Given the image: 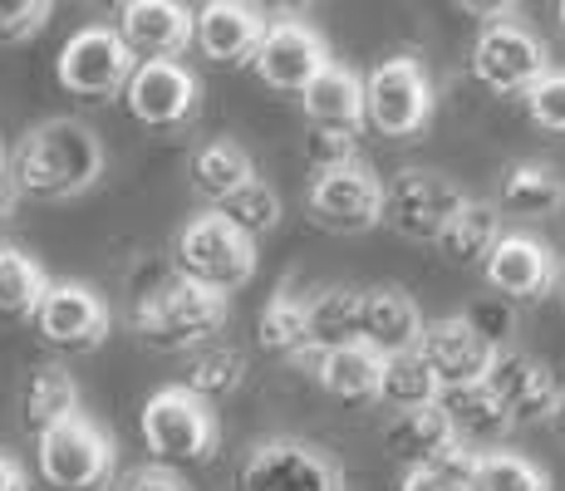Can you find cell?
Wrapping results in <instances>:
<instances>
[{
    "label": "cell",
    "instance_id": "obj_8",
    "mask_svg": "<svg viewBox=\"0 0 565 491\" xmlns=\"http://www.w3.org/2000/svg\"><path fill=\"white\" fill-rule=\"evenodd\" d=\"M134 70H138V54L108 25H89V30H79V35H70L60 50V64H54L60 84L79 98L124 94L128 79H134Z\"/></svg>",
    "mask_w": 565,
    "mask_h": 491
},
{
    "label": "cell",
    "instance_id": "obj_30",
    "mask_svg": "<svg viewBox=\"0 0 565 491\" xmlns=\"http://www.w3.org/2000/svg\"><path fill=\"white\" fill-rule=\"evenodd\" d=\"M54 280L45 276L30 250L20 246H0V314H20V320H35V310L45 305Z\"/></svg>",
    "mask_w": 565,
    "mask_h": 491
},
{
    "label": "cell",
    "instance_id": "obj_2",
    "mask_svg": "<svg viewBox=\"0 0 565 491\" xmlns=\"http://www.w3.org/2000/svg\"><path fill=\"white\" fill-rule=\"evenodd\" d=\"M226 324V295L192 286V280L172 276L168 286L148 290V300H138L134 330L143 334L153 349H202L222 334Z\"/></svg>",
    "mask_w": 565,
    "mask_h": 491
},
{
    "label": "cell",
    "instance_id": "obj_19",
    "mask_svg": "<svg viewBox=\"0 0 565 491\" xmlns=\"http://www.w3.org/2000/svg\"><path fill=\"white\" fill-rule=\"evenodd\" d=\"M266 30V20L252 6H236V0H212L198 10V50L216 64H256Z\"/></svg>",
    "mask_w": 565,
    "mask_h": 491
},
{
    "label": "cell",
    "instance_id": "obj_40",
    "mask_svg": "<svg viewBox=\"0 0 565 491\" xmlns=\"http://www.w3.org/2000/svg\"><path fill=\"white\" fill-rule=\"evenodd\" d=\"M467 320H472V330L482 334V340L492 344V349H502L507 330H512V310H507L502 295H492V300H477L472 310H467Z\"/></svg>",
    "mask_w": 565,
    "mask_h": 491
},
{
    "label": "cell",
    "instance_id": "obj_23",
    "mask_svg": "<svg viewBox=\"0 0 565 491\" xmlns=\"http://www.w3.org/2000/svg\"><path fill=\"white\" fill-rule=\"evenodd\" d=\"M443 408H448L458 442H462V447H472V452H502V438L516 428L512 413H507L502 403H497L492 393H487V384L443 393Z\"/></svg>",
    "mask_w": 565,
    "mask_h": 491
},
{
    "label": "cell",
    "instance_id": "obj_22",
    "mask_svg": "<svg viewBox=\"0 0 565 491\" xmlns=\"http://www.w3.org/2000/svg\"><path fill=\"white\" fill-rule=\"evenodd\" d=\"M384 442H388V452L413 472V467H433L443 452H452V447H458V433H452L448 408L433 403V408L394 413L388 428H384Z\"/></svg>",
    "mask_w": 565,
    "mask_h": 491
},
{
    "label": "cell",
    "instance_id": "obj_39",
    "mask_svg": "<svg viewBox=\"0 0 565 491\" xmlns=\"http://www.w3.org/2000/svg\"><path fill=\"white\" fill-rule=\"evenodd\" d=\"M428 472L438 477L448 491H477V477H482V452H472V447L458 442L452 452H443Z\"/></svg>",
    "mask_w": 565,
    "mask_h": 491
},
{
    "label": "cell",
    "instance_id": "obj_36",
    "mask_svg": "<svg viewBox=\"0 0 565 491\" xmlns=\"http://www.w3.org/2000/svg\"><path fill=\"white\" fill-rule=\"evenodd\" d=\"M54 6L45 0H0V45H30L50 25Z\"/></svg>",
    "mask_w": 565,
    "mask_h": 491
},
{
    "label": "cell",
    "instance_id": "obj_9",
    "mask_svg": "<svg viewBox=\"0 0 565 491\" xmlns=\"http://www.w3.org/2000/svg\"><path fill=\"white\" fill-rule=\"evenodd\" d=\"M472 74L492 94H531L551 74V54L516 20H492L472 45Z\"/></svg>",
    "mask_w": 565,
    "mask_h": 491
},
{
    "label": "cell",
    "instance_id": "obj_32",
    "mask_svg": "<svg viewBox=\"0 0 565 491\" xmlns=\"http://www.w3.org/2000/svg\"><path fill=\"white\" fill-rule=\"evenodd\" d=\"M256 340H260V349H270V354H280V359H306V354H315V340H310V300L276 295V300L260 310Z\"/></svg>",
    "mask_w": 565,
    "mask_h": 491
},
{
    "label": "cell",
    "instance_id": "obj_12",
    "mask_svg": "<svg viewBox=\"0 0 565 491\" xmlns=\"http://www.w3.org/2000/svg\"><path fill=\"white\" fill-rule=\"evenodd\" d=\"M330 64L334 60H330V50H324L320 30L286 15L266 30V45H260L252 70L260 74V84H270L276 94H306Z\"/></svg>",
    "mask_w": 565,
    "mask_h": 491
},
{
    "label": "cell",
    "instance_id": "obj_25",
    "mask_svg": "<svg viewBox=\"0 0 565 491\" xmlns=\"http://www.w3.org/2000/svg\"><path fill=\"white\" fill-rule=\"evenodd\" d=\"M315 378L324 384V393L344 403H369L379 398V384H384V354H374L364 340L330 349V354L315 359Z\"/></svg>",
    "mask_w": 565,
    "mask_h": 491
},
{
    "label": "cell",
    "instance_id": "obj_3",
    "mask_svg": "<svg viewBox=\"0 0 565 491\" xmlns=\"http://www.w3.org/2000/svg\"><path fill=\"white\" fill-rule=\"evenodd\" d=\"M172 266H178L182 280L192 286H206L216 295L242 290L246 280L256 276V242H246L236 226H226L216 212L192 216L188 226L172 242Z\"/></svg>",
    "mask_w": 565,
    "mask_h": 491
},
{
    "label": "cell",
    "instance_id": "obj_28",
    "mask_svg": "<svg viewBox=\"0 0 565 491\" xmlns=\"http://www.w3.org/2000/svg\"><path fill=\"white\" fill-rule=\"evenodd\" d=\"M360 314H364V290L350 286H330L310 300V340L315 359L330 354V349L360 344Z\"/></svg>",
    "mask_w": 565,
    "mask_h": 491
},
{
    "label": "cell",
    "instance_id": "obj_43",
    "mask_svg": "<svg viewBox=\"0 0 565 491\" xmlns=\"http://www.w3.org/2000/svg\"><path fill=\"white\" fill-rule=\"evenodd\" d=\"M398 491H448V487H443L428 467H413V472H404V487H398Z\"/></svg>",
    "mask_w": 565,
    "mask_h": 491
},
{
    "label": "cell",
    "instance_id": "obj_35",
    "mask_svg": "<svg viewBox=\"0 0 565 491\" xmlns=\"http://www.w3.org/2000/svg\"><path fill=\"white\" fill-rule=\"evenodd\" d=\"M477 491H551V477L521 452H482V477Z\"/></svg>",
    "mask_w": 565,
    "mask_h": 491
},
{
    "label": "cell",
    "instance_id": "obj_20",
    "mask_svg": "<svg viewBox=\"0 0 565 491\" xmlns=\"http://www.w3.org/2000/svg\"><path fill=\"white\" fill-rule=\"evenodd\" d=\"M423 314L418 305L408 300L398 286H379L364 290V314H360V340L374 349V354H408V349L423 344Z\"/></svg>",
    "mask_w": 565,
    "mask_h": 491
},
{
    "label": "cell",
    "instance_id": "obj_10",
    "mask_svg": "<svg viewBox=\"0 0 565 491\" xmlns=\"http://www.w3.org/2000/svg\"><path fill=\"white\" fill-rule=\"evenodd\" d=\"M236 487L242 491H344V477H340V467L324 452H315L310 442L266 438L246 452Z\"/></svg>",
    "mask_w": 565,
    "mask_h": 491
},
{
    "label": "cell",
    "instance_id": "obj_15",
    "mask_svg": "<svg viewBox=\"0 0 565 491\" xmlns=\"http://www.w3.org/2000/svg\"><path fill=\"white\" fill-rule=\"evenodd\" d=\"M418 354L433 364L443 393H452V388L487 384V369H492L497 349L472 330V320H467V314H448V320H433L428 330H423Z\"/></svg>",
    "mask_w": 565,
    "mask_h": 491
},
{
    "label": "cell",
    "instance_id": "obj_29",
    "mask_svg": "<svg viewBox=\"0 0 565 491\" xmlns=\"http://www.w3.org/2000/svg\"><path fill=\"white\" fill-rule=\"evenodd\" d=\"M379 398H384L388 408H398V413L433 408V403H443V384H438V374H433L428 359H423L418 349H408V354H388L384 359V384H379Z\"/></svg>",
    "mask_w": 565,
    "mask_h": 491
},
{
    "label": "cell",
    "instance_id": "obj_24",
    "mask_svg": "<svg viewBox=\"0 0 565 491\" xmlns=\"http://www.w3.org/2000/svg\"><path fill=\"white\" fill-rule=\"evenodd\" d=\"M497 242H502V212H497L492 202H472V196H467V206L448 222V232L438 236V256L462 270L487 266Z\"/></svg>",
    "mask_w": 565,
    "mask_h": 491
},
{
    "label": "cell",
    "instance_id": "obj_41",
    "mask_svg": "<svg viewBox=\"0 0 565 491\" xmlns=\"http://www.w3.org/2000/svg\"><path fill=\"white\" fill-rule=\"evenodd\" d=\"M128 491H192V487L168 467H143V472L128 477Z\"/></svg>",
    "mask_w": 565,
    "mask_h": 491
},
{
    "label": "cell",
    "instance_id": "obj_4",
    "mask_svg": "<svg viewBox=\"0 0 565 491\" xmlns=\"http://www.w3.org/2000/svg\"><path fill=\"white\" fill-rule=\"evenodd\" d=\"M143 438L162 462H206L222 428H216L212 403L198 398L188 384H172L143 403Z\"/></svg>",
    "mask_w": 565,
    "mask_h": 491
},
{
    "label": "cell",
    "instance_id": "obj_13",
    "mask_svg": "<svg viewBox=\"0 0 565 491\" xmlns=\"http://www.w3.org/2000/svg\"><path fill=\"white\" fill-rule=\"evenodd\" d=\"M35 330H40V340L64 349V354H94V349L108 340L114 320H108V305L89 286H79V280H54L45 305L35 310Z\"/></svg>",
    "mask_w": 565,
    "mask_h": 491
},
{
    "label": "cell",
    "instance_id": "obj_14",
    "mask_svg": "<svg viewBox=\"0 0 565 491\" xmlns=\"http://www.w3.org/2000/svg\"><path fill=\"white\" fill-rule=\"evenodd\" d=\"M124 104L138 124L148 128H178L198 108V74L182 70L178 60H138L134 79L124 89Z\"/></svg>",
    "mask_w": 565,
    "mask_h": 491
},
{
    "label": "cell",
    "instance_id": "obj_46",
    "mask_svg": "<svg viewBox=\"0 0 565 491\" xmlns=\"http://www.w3.org/2000/svg\"><path fill=\"white\" fill-rule=\"evenodd\" d=\"M6 172H10V152L0 148V178H6Z\"/></svg>",
    "mask_w": 565,
    "mask_h": 491
},
{
    "label": "cell",
    "instance_id": "obj_5",
    "mask_svg": "<svg viewBox=\"0 0 565 491\" xmlns=\"http://www.w3.org/2000/svg\"><path fill=\"white\" fill-rule=\"evenodd\" d=\"M364 118L384 138H413L433 118V84L418 60L398 54L369 70L364 79Z\"/></svg>",
    "mask_w": 565,
    "mask_h": 491
},
{
    "label": "cell",
    "instance_id": "obj_27",
    "mask_svg": "<svg viewBox=\"0 0 565 491\" xmlns=\"http://www.w3.org/2000/svg\"><path fill=\"white\" fill-rule=\"evenodd\" d=\"M246 182H256V168H252V152L232 138H212L192 152V188L212 202H226L232 192H242Z\"/></svg>",
    "mask_w": 565,
    "mask_h": 491
},
{
    "label": "cell",
    "instance_id": "obj_1",
    "mask_svg": "<svg viewBox=\"0 0 565 491\" xmlns=\"http://www.w3.org/2000/svg\"><path fill=\"white\" fill-rule=\"evenodd\" d=\"M104 172V148L89 124L79 118H50V124L30 128L10 152V178L25 196L40 202H64L79 196L99 182Z\"/></svg>",
    "mask_w": 565,
    "mask_h": 491
},
{
    "label": "cell",
    "instance_id": "obj_37",
    "mask_svg": "<svg viewBox=\"0 0 565 491\" xmlns=\"http://www.w3.org/2000/svg\"><path fill=\"white\" fill-rule=\"evenodd\" d=\"M526 108H531V124L536 128L565 138V70H551L546 79L526 94Z\"/></svg>",
    "mask_w": 565,
    "mask_h": 491
},
{
    "label": "cell",
    "instance_id": "obj_31",
    "mask_svg": "<svg viewBox=\"0 0 565 491\" xmlns=\"http://www.w3.org/2000/svg\"><path fill=\"white\" fill-rule=\"evenodd\" d=\"M502 206L512 216H551L565 206V182L546 162H512L502 178Z\"/></svg>",
    "mask_w": 565,
    "mask_h": 491
},
{
    "label": "cell",
    "instance_id": "obj_42",
    "mask_svg": "<svg viewBox=\"0 0 565 491\" xmlns=\"http://www.w3.org/2000/svg\"><path fill=\"white\" fill-rule=\"evenodd\" d=\"M0 491H30L25 467H20L10 452H0Z\"/></svg>",
    "mask_w": 565,
    "mask_h": 491
},
{
    "label": "cell",
    "instance_id": "obj_17",
    "mask_svg": "<svg viewBox=\"0 0 565 491\" xmlns=\"http://www.w3.org/2000/svg\"><path fill=\"white\" fill-rule=\"evenodd\" d=\"M118 35L138 60H172L198 40V10L172 0H128L118 10Z\"/></svg>",
    "mask_w": 565,
    "mask_h": 491
},
{
    "label": "cell",
    "instance_id": "obj_34",
    "mask_svg": "<svg viewBox=\"0 0 565 491\" xmlns=\"http://www.w3.org/2000/svg\"><path fill=\"white\" fill-rule=\"evenodd\" d=\"M216 216H222L226 226H236L246 242H256V236L276 232V222H280V196L256 178V182H246L242 192L226 196V202H216Z\"/></svg>",
    "mask_w": 565,
    "mask_h": 491
},
{
    "label": "cell",
    "instance_id": "obj_16",
    "mask_svg": "<svg viewBox=\"0 0 565 491\" xmlns=\"http://www.w3.org/2000/svg\"><path fill=\"white\" fill-rule=\"evenodd\" d=\"M487 393L512 413L516 428H526V423H551V413H556V403H561V388H556V378H551V369L536 364L531 354H521V349H497L492 369H487Z\"/></svg>",
    "mask_w": 565,
    "mask_h": 491
},
{
    "label": "cell",
    "instance_id": "obj_11",
    "mask_svg": "<svg viewBox=\"0 0 565 491\" xmlns=\"http://www.w3.org/2000/svg\"><path fill=\"white\" fill-rule=\"evenodd\" d=\"M310 216L324 226V232L360 236L369 226L384 222V182H379L364 162L320 172L310 188Z\"/></svg>",
    "mask_w": 565,
    "mask_h": 491
},
{
    "label": "cell",
    "instance_id": "obj_38",
    "mask_svg": "<svg viewBox=\"0 0 565 491\" xmlns=\"http://www.w3.org/2000/svg\"><path fill=\"white\" fill-rule=\"evenodd\" d=\"M306 158L315 172H334V168H350L354 158V134H340V128H310L306 134Z\"/></svg>",
    "mask_w": 565,
    "mask_h": 491
},
{
    "label": "cell",
    "instance_id": "obj_26",
    "mask_svg": "<svg viewBox=\"0 0 565 491\" xmlns=\"http://www.w3.org/2000/svg\"><path fill=\"white\" fill-rule=\"evenodd\" d=\"M300 98H306V114L315 118V128H340V134H354L360 124H369L364 118V79L360 74H350L344 64H330V70H324Z\"/></svg>",
    "mask_w": 565,
    "mask_h": 491
},
{
    "label": "cell",
    "instance_id": "obj_21",
    "mask_svg": "<svg viewBox=\"0 0 565 491\" xmlns=\"http://www.w3.org/2000/svg\"><path fill=\"white\" fill-rule=\"evenodd\" d=\"M79 418V384L64 364H35L20 384V423H25L35 438L54 433L60 423Z\"/></svg>",
    "mask_w": 565,
    "mask_h": 491
},
{
    "label": "cell",
    "instance_id": "obj_44",
    "mask_svg": "<svg viewBox=\"0 0 565 491\" xmlns=\"http://www.w3.org/2000/svg\"><path fill=\"white\" fill-rule=\"evenodd\" d=\"M20 196H25V192H20V188H15V178L6 172V178H0V222H10V216H15Z\"/></svg>",
    "mask_w": 565,
    "mask_h": 491
},
{
    "label": "cell",
    "instance_id": "obj_18",
    "mask_svg": "<svg viewBox=\"0 0 565 491\" xmlns=\"http://www.w3.org/2000/svg\"><path fill=\"white\" fill-rule=\"evenodd\" d=\"M482 270L502 300H541L556 286V256L536 236H502Z\"/></svg>",
    "mask_w": 565,
    "mask_h": 491
},
{
    "label": "cell",
    "instance_id": "obj_6",
    "mask_svg": "<svg viewBox=\"0 0 565 491\" xmlns=\"http://www.w3.org/2000/svg\"><path fill=\"white\" fill-rule=\"evenodd\" d=\"M467 206L462 188L443 172H428V168H408L398 172L394 182L384 188V222L394 226L398 236L408 242H433L448 232V222Z\"/></svg>",
    "mask_w": 565,
    "mask_h": 491
},
{
    "label": "cell",
    "instance_id": "obj_7",
    "mask_svg": "<svg viewBox=\"0 0 565 491\" xmlns=\"http://www.w3.org/2000/svg\"><path fill=\"white\" fill-rule=\"evenodd\" d=\"M35 462H40V477L54 491H94L114 472V438L79 413V418L60 423L54 433L40 438Z\"/></svg>",
    "mask_w": 565,
    "mask_h": 491
},
{
    "label": "cell",
    "instance_id": "obj_45",
    "mask_svg": "<svg viewBox=\"0 0 565 491\" xmlns=\"http://www.w3.org/2000/svg\"><path fill=\"white\" fill-rule=\"evenodd\" d=\"M551 433L565 442V393H561V403H556V413H551Z\"/></svg>",
    "mask_w": 565,
    "mask_h": 491
},
{
    "label": "cell",
    "instance_id": "obj_47",
    "mask_svg": "<svg viewBox=\"0 0 565 491\" xmlns=\"http://www.w3.org/2000/svg\"><path fill=\"white\" fill-rule=\"evenodd\" d=\"M556 15H561V25H565V0H561V10H556Z\"/></svg>",
    "mask_w": 565,
    "mask_h": 491
},
{
    "label": "cell",
    "instance_id": "obj_33",
    "mask_svg": "<svg viewBox=\"0 0 565 491\" xmlns=\"http://www.w3.org/2000/svg\"><path fill=\"white\" fill-rule=\"evenodd\" d=\"M246 378V354L236 344L226 340H212L202 349H192L188 354V388L198 393V398H226V393H236Z\"/></svg>",
    "mask_w": 565,
    "mask_h": 491
}]
</instances>
